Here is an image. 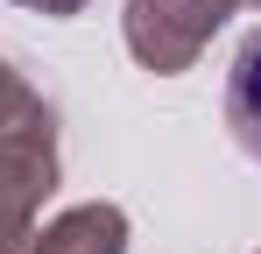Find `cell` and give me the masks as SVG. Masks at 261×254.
<instances>
[{
    "label": "cell",
    "mask_w": 261,
    "mask_h": 254,
    "mask_svg": "<svg viewBox=\"0 0 261 254\" xmlns=\"http://www.w3.org/2000/svg\"><path fill=\"white\" fill-rule=\"evenodd\" d=\"M29 113H43V92H36V85L0 57V134H7V127H21Z\"/></svg>",
    "instance_id": "cell-5"
},
{
    "label": "cell",
    "mask_w": 261,
    "mask_h": 254,
    "mask_svg": "<svg viewBox=\"0 0 261 254\" xmlns=\"http://www.w3.org/2000/svg\"><path fill=\"white\" fill-rule=\"evenodd\" d=\"M14 7H36L49 21H71V14H85V0H14Z\"/></svg>",
    "instance_id": "cell-6"
},
{
    "label": "cell",
    "mask_w": 261,
    "mask_h": 254,
    "mask_svg": "<svg viewBox=\"0 0 261 254\" xmlns=\"http://www.w3.org/2000/svg\"><path fill=\"white\" fill-rule=\"evenodd\" d=\"M240 0H127L120 14V36H127L134 64L155 71V78H176L205 57V42L219 36V21L233 14Z\"/></svg>",
    "instance_id": "cell-2"
},
{
    "label": "cell",
    "mask_w": 261,
    "mask_h": 254,
    "mask_svg": "<svg viewBox=\"0 0 261 254\" xmlns=\"http://www.w3.org/2000/svg\"><path fill=\"white\" fill-rule=\"evenodd\" d=\"M226 127H233V141L261 163V29L240 42V57H233V71H226Z\"/></svg>",
    "instance_id": "cell-4"
},
{
    "label": "cell",
    "mask_w": 261,
    "mask_h": 254,
    "mask_svg": "<svg viewBox=\"0 0 261 254\" xmlns=\"http://www.w3.org/2000/svg\"><path fill=\"white\" fill-rule=\"evenodd\" d=\"M29 254H127V212L106 205V198L71 205V212H57L43 233H36Z\"/></svg>",
    "instance_id": "cell-3"
},
{
    "label": "cell",
    "mask_w": 261,
    "mask_h": 254,
    "mask_svg": "<svg viewBox=\"0 0 261 254\" xmlns=\"http://www.w3.org/2000/svg\"><path fill=\"white\" fill-rule=\"evenodd\" d=\"M247 7H261V0H247Z\"/></svg>",
    "instance_id": "cell-7"
},
{
    "label": "cell",
    "mask_w": 261,
    "mask_h": 254,
    "mask_svg": "<svg viewBox=\"0 0 261 254\" xmlns=\"http://www.w3.org/2000/svg\"><path fill=\"white\" fill-rule=\"evenodd\" d=\"M57 191V113H29L0 134V254L36 247V212Z\"/></svg>",
    "instance_id": "cell-1"
}]
</instances>
